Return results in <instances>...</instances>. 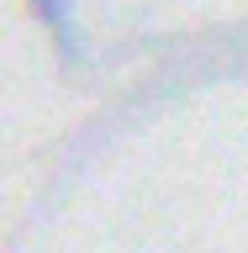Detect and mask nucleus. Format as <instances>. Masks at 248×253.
Here are the masks:
<instances>
[{
	"instance_id": "obj_1",
	"label": "nucleus",
	"mask_w": 248,
	"mask_h": 253,
	"mask_svg": "<svg viewBox=\"0 0 248 253\" xmlns=\"http://www.w3.org/2000/svg\"><path fill=\"white\" fill-rule=\"evenodd\" d=\"M32 11L43 16L48 27H53V37H58V53H63V63L74 58V0H32Z\"/></svg>"
}]
</instances>
